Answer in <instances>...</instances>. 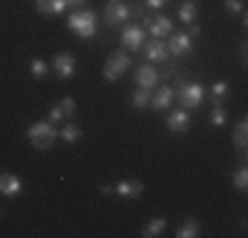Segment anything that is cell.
I'll list each match as a JSON object with an SVG mask.
<instances>
[{
	"label": "cell",
	"instance_id": "cell-1",
	"mask_svg": "<svg viewBox=\"0 0 248 238\" xmlns=\"http://www.w3.org/2000/svg\"><path fill=\"white\" fill-rule=\"evenodd\" d=\"M69 29L72 32H77L82 40H90V37H95V32H98V16L93 14V11H85V8H77L72 16H69Z\"/></svg>",
	"mask_w": 248,
	"mask_h": 238
},
{
	"label": "cell",
	"instance_id": "cell-2",
	"mask_svg": "<svg viewBox=\"0 0 248 238\" xmlns=\"http://www.w3.org/2000/svg\"><path fill=\"white\" fill-rule=\"evenodd\" d=\"M58 133L56 127H53V122H34L32 127L27 130V140L32 143L37 151H48V148L56 143Z\"/></svg>",
	"mask_w": 248,
	"mask_h": 238
},
{
	"label": "cell",
	"instance_id": "cell-3",
	"mask_svg": "<svg viewBox=\"0 0 248 238\" xmlns=\"http://www.w3.org/2000/svg\"><path fill=\"white\" fill-rule=\"evenodd\" d=\"M174 98L185 109H198L203 101V85L201 82H180V90L174 93Z\"/></svg>",
	"mask_w": 248,
	"mask_h": 238
},
{
	"label": "cell",
	"instance_id": "cell-4",
	"mask_svg": "<svg viewBox=\"0 0 248 238\" xmlns=\"http://www.w3.org/2000/svg\"><path fill=\"white\" fill-rule=\"evenodd\" d=\"M129 67H132L129 56H127L124 51H116V53H111L108 61H106V67H103V77H106L108 82H116L122 74H127Z\"/></svg>",
	"mask_w": 248,
	"mask_h": 238
},
{
	"label": "cell",
	"instance_id": "cell-5",
	"mask_svg": "<svg viewBox=\"0 0 248 238\" xmlns=\"http://www.w3.org/2000/svg\"><path fill=\"white\" fill-rule=\"evenodd\" d=\"M103 16H106V24H108V27H119L122 21L129 19V8H127L124 0H108Z\"/></svg>",
	"mask_w": 248,
	"mask_h": 238
},
{
	"label": "cell",
	"instance_id": "cell-6",
	"mask_svg": "<svg viewBox=\"0 0 248 238\" xmlns=\"http://www.w3.org/2000/svg\"><path fill=\"white\" fill-rule=\"evenodd\" d=\"M167 51H169V56H174V58L187 56V53L193 51V37H190L187 32H172V37H169Z\"/></svg>",
	"mask_w": 248,
	"mask_h": 238
},
{
	"label": "cell",
	"instance_id": "cell-7",
	"mask_svg": "<svg viewBox=\"0 0 248 238\" xmlns=\"http://www.w3.org/2000/svg\"><path fill=\"white\" fill-rule=\"evenodd\" d=\"M50 67H53V71H56L58 80H69V77L74 74V69H77V58L72 56V53H56Z\"/></svg>",
	"mask_w": 248,
	"mask_h": 238
},
{
	"label": "cell",
	"instance_id": "cell-8",
	"mask_svg": "<svg viewBox=\"0 0 248 238\" xmlns=\"http://www.w3.org/2000/svg\"><path fill=\"white\" fill-rule=\"evenodd\" d=\"M77 111V103H74V98H61L56 106H50V111H48V122L53 124H58V122H63V119H69Z\"/></svg>",
	"mask_w": 248,
	"mask_h": 238
},
{
	"label": "cell",
	"instance_id": "cell-9",
	"mask_svg": "<svg viewBox=\"0 0 248 238\" xmlns=\"http://www.w3.org/2000/svg\"><path fill=\"white\" fill-rule=\"evenodd\" d=\"M122 43H124V48H129V51H140L143 43H145V29L138 27V24L124 27L122 29Z\"/></svg>",
	"mask_w": 248,
	"mask_h": 238
},
{
	"label": "cell",
	"instance_id": "cell-10",
	"mask_svg": "<svg viewBox=\"0 0 248 238\" xmlns=\"http://www.w3.org/2000/svg\"><path fill=\"white\" fill-rule=\"evenodd\" d=\"M190 114H187L185 109H174V111H169V117H167V127H169V133H187L190 130Z\"/></svg>",
	"mask_w": 248,
	"mask_h": 238
},
{
	"label": "cell",
	"instance_id": "cell-11",
	"mask_svg": "<svg viewBox=\"0 0 248 238\" xmlns=\"http://www.w3.org/2000/svg\"><path fill=\"white\" fill-rule=\"evenodd\" d=\"M21 177H16L14 172H0V193L8 196V199H14V196L21 193Z\"/></svg>",
	"mask_w": 248,
	"mask_h": 238
},
{
	"label": "cell",
	"instance_id": "cell-12",
	"mask_svg": "<svg viewBox=\"0 0 248 238\" xmlns=\"http://www.w3.org/2000/svg\"><path fill=\"white\" fill-rule=\"evenodd\" d=\"M143 190H145V186L140 180H122V183H116L114 193L122 196V199H140Z\"/></svg>",
	"mask_w": 248,
	"mask_h": 238
},
{
	"label": "cell",
	"instance_id": "cell-13",
	"mask_svg": "<svg viewBox=\"0 0 248 238\" xmlns=\"http://www.w3.org/2000/svg\"><path fill=\"white\" fill-rule=\"evenodd\" d=\"M172 101H174V90H172L169 85H161L156 93L151 95V106H153L156 111H164V109H169V106H172Z\"/></svg>",
	"mask_w": 248,
	"mask_h": 238
},
{
	"label": "cell",
	"instance_id": "cell-14",
	"mask_svg": "<svg viewBox=\"0 0 248 238\" xmlns=\"http://www.w3.org/2000/svg\"><path fill=\"white\" fill-rule=\"evenodd\" d=\"M172 29H174V24H172V19H169V16H156V19L148 21V32H151L156 40L172 34Z\"/></svg>",
	"mask_w": 248,
	"mask_h": 238
},
{
	"label": "cell",
	"instance_id": "cell-15",
	"mask_svg": "<svg viewBox=\"0 0 248 238\" xmlns=\"http://www.w3.org/2000/svg\"><path fill=\"white\" fill-rule=\"evenodd\" d=\"M34 8L43 16H61L69 5H66V0H34Z\"/></svg>",
	"mask_w": 248,
	"mask_h": 238
},
{
	"label": "cell",
	"instance_id": "cell-16",
	"mask_svg": "<svg viewBox=\"0 0 248 238\" xmlns=\"http://www.w3.org/2000/svg\"><path fill=\"white\" fill-rule=\"evenodd\" d=\"M145 58H148V61H156V64H161V61H169L167 43H161V40H156V37H153V43H148V45H145Z\"/></svg>",
	"mask_w": 248,
	"mask_h": 238
},
{
	"label": "cell",
	"instance_id": "cell-17",
	"mask_svg": "<svg viewBox=\"0 0 248 238\" xmlns=\"http://www.w3.org/2000/svg\"><path fill=\"white\" fill-rule=\"evenodd\" d=\"M135 82H138V87H148V90H151V87L158 82V71L145 64V67L138 69V74H135Z\"/></svg>",
	"mask_w": 248,
	"mask_h": 238
},
{
	"label": "cell",
	"instance_id": "cell-18",
	"mask_svg": "<svg viewBox=\"0 0 248 238\" xmlns=\"http://www.w3.org/2000/svg\"><path fill=\"white\" fill-rule=\"evenodd\" d=\"M246 143H248V122L240 119V122L235 124V133H232V146L238 148L240 153H246Z\"/></svg>",
	"mask_w": 248,
	"mask_h": 238
},
{
	"label": "cell",
	"instance_id": "cell-19",
	"mask_svg": "<svg viewBox=\"0 0 248 238\" xmlns=\"http://www.w3.org/2000/svg\"><path fill=\"white\" fill-rule=\"evenodd\" d=\"M164 230H167V220L164 217H153V220H148L145 222V228H143V238H156V236H161Z\"/></svg>",
	"mask_w": 248,
	"mask_h": 238
},
{
	"label": "cell",
	"instance_id": "cell-20",
	"mask_svg": "<svg viewBox=\"0 0 248 238\" xmlns=\"http://www.w3.org/2000/svg\"><path fill=\"white\" fill-rule=\"evenodd\" d=\"M127 8H129V16L140 19L143 24H148V21H151V16H148V5H145L143 0H132V3H127Z\"/></svg>",
	"mask_w": 248,
	"mask_h": 238
},
{
	"label": "cell",
	"instance_id": "cell-21",
	"mask_svg": "<svg viewBox=\"0 0 248 238\" xmlns=\"http://www.w3.org/2000/svg\"><path fill=\"white\" fill-rule=\"evenodd\" d=\"M148 103H151V90L148 87H138V90L132 93V98H129V106H132V109H145Z\"/></svg>",
	"mask_w": 248,
	"mask_h": 238
},
{
	"label": "cell",
	"instance_id": "cell-22",
	"mask_svg": "<svg viewBox=\"0 0 248 238\" xmlns=\"http://www.w3.org/2000/svg\"><path fill=\"white\" fill-rule=\"evenodd\" d=\"M198 233H201V225L196 222V220H190V217L177 228V238H196Z\"/></svg>",
	"mask_w": 248,
	"mask_h": 238
},
{
	"label": "cell",
	"instance_id": "cell-23",
	"mask_svg": "<svg viewBox=\"0 0 248 238\" xmlns=\"http://www.w3.org/2000/svg\"><path fill=\"white\" fill-rule=\"evenodd\" d=\"M196 16H198V5L193 3V0H185V3L180 5V21L193 24V21H196Z\"/></svg>",
	"mask_w": 248,
	"mask_h": 238
},
{
	"label": "cell",
	"instance_id": "cell-24",
	"mask_svg": "<svg viewBox=\"0 0 248 238\" xmlns=\"http://www.w3.org/2000/svg\"><path fill=\"white\" fill-rule=\"evenodd\" d=\"M79 138H82V127H79V124L69 122V124H63V127H61V140H66V143H77Z\"/></svg>",
	"mask_w": 248,
	"mask_h": 238
},
{
	"label": "cell",
	"instance_id": "cell-25",
	"mask_svg": "<svg viewBox=\"0 0 248 238\" xmlns=\"http://www.w3.org/2000/svg\"><path fill=\"white\" fill-rule=\"evenodd\" d=\"M209 122H211V127H224V122H227V114H224V106H222V103H214Z\"/></svg>",
	"mask_w": 248,
	"mask_h": 238
},
{
	"label": "cell",
	"instance_id": "cell-26",
	"mask_svg": "<svg viewBox=\"0 0 248 238\" xmlns=\"http://www.w3.org/2000/svg\"><path fill=\"white\" fill-rule=\"evenodd\" d=\"M48 64L43 61V58H32V64H29V71H32V77L34 80H43L45 74H48Z\"/></svg>",
	"mask_w": 248,
	"mask_h": 238
},
{
	"label": "cell",
	"instance_id": "cell-27",
	"mask_svg": "<svg viewBox=\"0 0 248 238\" xmlns=\"http://www.w3.org/2000/svg\"><path fill=\"white\" fill-rule=\"evenodd\" d=\"M246 186H248V170L246 167H238L235 175H232V188L235 190H246Z\"/></svg>",
	"mask_w": 248,
	"mask_h": 238
},
{
	"label": "cell",
	"instance_id": "cell-28",
	"mask_svg": "<svg viewBox=\"0 0 248 238\" xmlns=\"http://www.w3.org/2000/svg\"><path fill=\"white\" fill-rule=\"evenodd\" d=\"M211 93H214V103H222V98L227 95V82H224V80H217L214 85H211Z\"/></svg>",
	"mask_w": 248,
	"mask_h": 238
},
{
	"label": "cell",
	"instance_id": "cell-29",
	"mask_svg": "<svg viewBox=\"0 0 248 238\" xmlns=\"http://www.w3.org/2000/svg\"><path fill=\"white\" fill-rule=\"evenodd\" d=\"M224 11L227 14H243V0H224Z\"/></svg>",
	"mask_w": 248,
	"mask_h": 238
},
{
	"label": "cell",
	"instance_id": "cell-30",
	"mask_svg": "<svg viewBox=\"0 0 248 238\" xmlns=\"http://www.w3.org/2000/svg\"><path fill=\"white\" fill-rule=\"evenodd\" d=\"M145 5H148V8H164V5L169 3V0H143Z\"/></svg>",
	"mask_w": 248,
	"mask_h": 238
},
{
	"label": "cell",
	"instance_id": "cell-31",
	"mask_svg": "<svg viewBox=\"0 0 248 238\" xmlns=\"http://www.w3.org/2000/svg\"><path fill=\"white\" fill-rule=\"evenodd\" d=\"M187 27H190V32H187V34H190V37H193V40H196V37H198V34H201V27H198V24H196V21H193V24H187Z\"/></svg>",
	"mask_w": 248,
	"mask_h": 238
},
{
	"label": "cell",
	"instance_id": "cell-32",
	"mask_svg": "<svg viewBox=\"0 0 248 238\" xmlns=\"http://www.w3.org/2000/svg\"><path fill=\"white\" fill-rule=\"evenodd\" d=\"M87 0H66V5H72V8H85Z\"/></svg>",
	"mask_w": 248,
	"mask_h": 238
},
{
	"label": "cell",
	"instance_id": "cell-33",
	"mask_svg": "<svg viewBox=\"0 0 248 238\" xmlns=\"http://www.w3.org/2000/svg\"><path fill=\"white\" fill-rule=\"evenodd\" d=\"M100 193H103V196H114V188H111V186H100Z\"/></svg>",
	"mask_w": 248,
	"mask_h": 238
}]
</instances>
